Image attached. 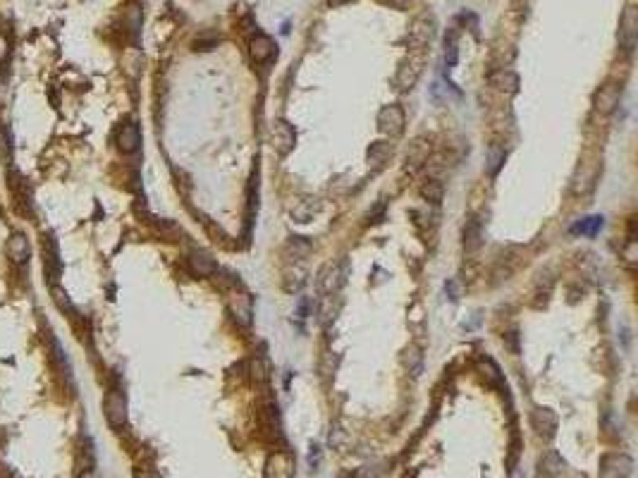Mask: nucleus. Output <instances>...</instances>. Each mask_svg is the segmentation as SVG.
Here are the masks:
<instances>
[{"label":"nucleus","instance_id":"40","mask_svg":"<svg viewBox=\"0 0 638 478\" xmlns=\"http://www.w3.org/2000/svg\"><path fill=\"white\" fill-rule=\"evenodd\" d=\"M380 3L390 5V8H394V10H407L411 0H380Z\"/></svg>","mask_w":638,"mask_h":478},{"label":"nucleus","instance_id":"34","mask_svg":"<svg viewBox=\"0 0 638 478\" xmlns=\"http://www.w3.org/2000/svg\"><path fill=\"white\" fill-rule=\"evenodd\" d=\"M0 161L5 165H10V161H13V137H10V130L5 125H0Z\"/></svg>","mask_w":638,"mask_h":478},{"label":"nucleus","instance_id":"30","mask_svg":"<svg viewBox=\"0 0 638 478\" xmlns=\"http://www.w3.org/2000/svg\"><path fill=\"white\" fill-rule=\"evenodd\" d=\"M318 211H321L318 199H304V201H299V206L292 211V218L297 220V223H309Z\"/></svg>","mask_w":638,"mask_h":478},{"label":"nucleus","instance_id":"19","mask_svg":"<svg viewBox=\"0 0 638 478\" xmlns=\"http://www.w3.org/2000/svg\"><path fill=\"white\" fill-rule=\"evenodd\" d=\"M48 352H50V359H53L57 376H60L65 383H72V366H69V359L65 357V349H62V345L55 340V337H48Z\"/></svg>","mask_w":638,"mask_h":478},{"label":"nucleus","instance_id":"2","mask_svg":"<svg viewBox=\"0 0 638 478\" xmlns=\"http://www.w3.org/2000/svg\"><path fill=\"white\" fill-rule=\"evenodd\" d=\"M225 294H228V308H230V316L235 318V323L240 325V328H249V325L254 323L251 294H249L247 289H242L240 280H237L235 285H230V287L225 289Z\"/></svg>","mask_w":638,"mask_h":478},{"label":"nucleus","instance_id":"4","mask_svg":"<svg viewBox=\"0 0 638 478\" xmlns=\"http://www.w3.org/2000/svg\"><path fill=\"white\" fill-rule=\"evenodd\" d=\"M103 416L110 428H123L127 423V395L120 388H110L103 397Z\"/></svg>","mask_w":638,"mask_h":478},{"label":"nucleus","instance_id":"43","mask_svg":"<svg viewBox=\"0 0 638 478\" xmlns=\"http://www.w3.org/2000/svg\"><path fill=\"white\" fill-rule=\"evenodd\" d=\"M79 478H96V476H94V471L91 469H84L82 474H79Z\"/></svg>","mask_w":638,"mask_h":478},{"label":"nucleus","instance_id":"26","mask_svg":"<svg viewBox=\"0 0 638 478\" xmlns=\"http://www.w3.org/2000/svg\"><path fill=\"white\" fill-rule=\"evenodd\" d=\"M490 84L495 86L497 91H504V93H516L519 91V77H516L514 72H509V69H500V72H495L490 77Z\"/></svg>","mask_w":638,"mask_h":478},{"label":"nucleus","instance_id":"23","mask_svg":"<svg viewBox=\"0 0 638 478\" xmlns=\"http://www.w3.org/2000/svg\"><path fill=\"white\" fill-rule=\"evenodd\" d=\"M304 285H306V268L301 264H287L285 271H282V287L294 294Z\"/></svg>","mask_w":638,"mask_h":478},{"label":"nucleus","instance_id":"7","mask_svg":"<svg viewBox=\"0 0 638 478\" xmlns=\"http://www.w3.org/2000/svg\"><path fill=\"white\" fill-rule=\"evenodd\" d=\"M347 282V261H335L328 264L318 275V287L323 294H340V289Z\"/></svg>","mask_w":638,"mask_h":478},{"label":"nucleus","instance_id":"20","mask_svg":"<svg viewBox=\"0 0 638 478\" xmlns=\"http://www.w3.org/2000/svg\"><path fill=\"white\" fill-rule=\"evenodd\" d=\"M313 252L311 242L306 237H289V242L285 244V252L282 256L287 259V264H301L304 259H309V254Z\"/></svg>","mask_w":638,"mask_h":478},{"label":"nucleus","instance_id":"27","mask_svg":"<svg viewBox=\"0 0 638 478\" xmlns=\"http://www.w3.org/2000/svg\"><path fill=\"white\" fill-rule=\"evenodd\" d=\"M428 153H431V144H426L423 139H416V142L409 146L407 168H411V170H416V168L423 165V163L428 161Z\"/></svg>","mask_w":638,"mask_h":478},{"label":"nucleus","instance_id":"28","mask_svg":"<svg viewBox=\"0 0 638 478\" xmlns=\"http://www.w3.org/2000/svg\"><path fill=\"white\" fill-rule=\"evenodd\" d=\"M457 57H459V32L450 29L448 36H445V67L448 69L455 67Z\"/></svg>","mask_w":638,"mask_h":478},{"label":"nucleus","instance_id":"24","mask_svg":"<svg viewBox=\"0 0 638 478\" xmlns=\"http://www.w3.org/2000/svg\"><path fill=\"white\" fill-rule=\"evenodd\" d=\"M462 237H464V249L466 252H476L483 244V225H480V220L469 218L466 225H464Z\"/></svg>","mask_w":638,"mask_h":478},{"label":"nucleus","instance_id":"13","mask_svg":"<svg viewBox=\"0 0 638 478\" xmlns=\"http://www.w3.org/2000/svg\"><path fill=\"white\" fill-rule=\"evenodd\" d=\"M275 55H277V46L270 36L256 34V36L249 39V57H251L256 65H265V62H270Z\"/></svg>","mask_w":638,"mask_h":478},{"label":"nucleus","instance_id":"25","mask_svg":"<svg viewBox=\"0 0 638 478\" xmlns=\"http://www.w3.org/2000/svg\"><path fill=\"white\" fill-rule=\"evenodd\" d=\"M342 308V299L340 294H323L321 304H318V316H321V323L323 325H330L335 318H338Z\"/></svg>","mask_w":638,"mask_h":478},{"label":"nucleus","instance_id":"15","mask_svg":"<svg viewBox=\"0 0 638 478\" xmlns=\"http://www.w3.org/2000/svg\"><path fill=\"white\" fill-rule=\"evenodd\" d=\"M115 144L123 153H137L139 146H141V132L134 122H123L118 127V134H115Z\"/></svg>","mask_w":638,"mask_h":478},{"label":"nucleus","instance_id":"9","mask_svg":"<svg viewBox=\"0 0 638 478\" xmlns=\"http://www.w3.org/2000/svg\"><path fill=\"white\" fill-rule=\"evenodd\" d=\"M270 146L277 156H289L297 146V132L287 120H277L270 130Z\"/></svg>","mask_w":638,"mask_h":478},{"label":"nucleus","instance_id":"5","mask_svg":"<svg viewBox=\"0 0 638 478\" xmlns=\"http://www.w3.org/2000/svg\"><path fill=\"white\" fill-rule=\"evenodd\" d=\"M435 34H438V20L431 13H423L409 27V46L411 48H428Z\"/></svg>","mask_w":638,"mask_h":478},{"label":"nucleus","instance_id":"10","mask_svg":"<svg viewBox=\"0 0 638 478\" xmlns=\"http://www.w3.org/2000/svg\"><path fill=\"white\" fill-rule=\"evenodd\" d=\"M43 247V271L48 278V285H55V280L60 278V249H57V239L50 235H43L41 239Z\"/></svg>","mask_w":638,"mask_h":478},{"label":"nucleus","instance_id":"35","mask_svg":"<svg viewBox=\"0 0 638 478\" xmlns=\"http://www.w3.org/2000/svg\"><path fill=\"white\" fill-rule=\"evenodd\" d=\"M502 163H504V149L500 146V144H492V146L488 149V172L497 175V170L502 168Z\"/></svg>","mask_w":638,"mask_h":478},{"label":"nucleus","instance_id":"38","mask_svg":"<svg viewBox=\"0 0 638 478\" xmlns=\"http://www.w3.org/2000/svg\"><path fill=\"white\" fill-rule=\"evenodd\" d=\"M218 41H220V36L218 34H201L199 39L194 41V50H211V48H216L218 46Z\"/></svg>","mask_w":638,"mask_h":478},{"label":"nucleus","instance_id":"41","mask_svg":"<svg viewBox=\"0 0 638 478\" xmlns=\"http://www.w3.org/2000/svg\"><path fill=\"white\" fill-rule=\"evenodd\" d=\"M137 478H160V476L155 474L153 469H139L137 471Z\"/></svg>","mask_w":638,"mask_h":478},{"label":"nucleus","instance_id":"18","mask_svg":"<svg viewBox=\"0 0 638 478\" xmlns=\"http://www.w3.org/2000/svg\"><path fill=\"white\" fill-rule=\"evenodd\" d=\"M392 153H394L392 144H387V142H375V144H370L368 151H366L368 168H370L373 172H380L382 168H385L387 163L392 161Z\"/></svg>","mask_w":638,"mask_h":478},{"label":"nucleus","instance_id":"29","mask_svg":"<svg viewBox=\"0 0 638 478\" xmlns=\"http://www.w3.org/2000/svg\"><path fill=\"white\" fill-rule=\"evenodd\" d=\"M402 361H404V366H407V371L411 373V376H414V378L421 376V371H423V352H421V347L409 345L407 349H404Z\"/></svg>","mask_w":638,"mask_h":478},{"label":"nucleus","instance_id":"1","mask_svg":"<svg viewBox=\"0 0 638 478\" xmlns=\"http://www.w3.org/2000/svg\"><path fill=\"white\" fill-rule=\"evenodd\" d=\"M428 48H409V55L399 62L397 74H394V89L397 91H411L416 86V81L421 79L423 67H426Z\"/></svg>","mask_w":638,"mask_h":478},{"label":"nucleus","instance_id":"36","mask_svg":"<svg viewBox=\"0 0 638 478\" xmlns=\"http://www.w3.org/2000/svg\"><path fill=\"white\" fill-rule=\"evenodd\" d=\"M251 378L256 383H268V378H270V366H268V361L265 359H254L251 361Z\"/></svg>","mask_w":638,"mask_h":478},{"label":"nucleus","instance_id":"3","mask_svg":"<svg viewBox=\"0 0 638 478\" xmlns=\"http://www.w3.org/2000/svg\"><path fill=\"white\" fill-rule=\"evenodd\" d=\"M375 122H378L380 134H385V137H390V139H397V137H402L404 130H407V113H404L402 106L390 103V106L380 108Z\"/></svg>","mask_w":638,"mask_h":478},{"label":"nucleus","instance_id":"31","mask_svg":"<svg viewBox=\"0 0 638 478\" xmlns=\"http://www.w3.org/2000/svg\"><path fill=\"white\" fill-rule=\"evenodd\" d=\"M600 230H602V218H600V215H593V218H583L581 223H576V225L571 227L574 235H585V237H595Z\"/></svg>","mask_w":638,"mask_h":478},{"label":"nucleus","instance_id":"12","mask_svg":"<svg viewBox=\"0 0 638 478\" xmlns=\"http://www.w3.org/2000/svg\"><path fill=\"white\" fill-rule=\"evenodd\" d=\"M263 478H294V457L289 452H272L265 459Z\"/></svg>","mask_w":638,"mask_h":478},{"label":"nucleus","instance_id":"39","mask_svg":"<svg viewBox=\"0 0 638 478\" xmlns=\"http://www.w3.org/2000/svg\"><path fill=\"white\" fill-rule=\"evenodd\" d=\"M8 57H10V39H8V34L0 32V65H3Z\"/></svg>","mask_w":638,"mask_h":478},{"label":"nucleus","instance_id":"11","mask_svg":"<svg viewBox=\"0 0 638 478\" xmlns=\"http://www.w3.org/2000/svg\"><path fill=\"white\" fill-rule=\"evenodd\" d=\"M187 268L196 278H211L218 273V261L204 249H191L187 254Z\"/></svg>","mask_w":638,"mask_h":478},{"label":"nucleus","instance_id":"42","mask_svg":"<svg viewBox=\"0 0 638 478\" xmlns=\"http://www.w3.org/2000/svg\"><path fill=\"white\" fill-rule=\"evenodd\" d=\"M349 0H328V5L330 8H342V5H347Z\"/></svg>","mask_w":638,"mask_h":478},{"label":"nucleus","instance_id":"21","mask_svg":"<svg viewBox=\"0 0 638 478\" xmlns=\"http://www.w3.org/2000/svg\"><path fill=\"white\" fill-rule=\"evenodd\" d=\"M564 476V462L555 450L545 452V457H541L538 462V478H562Z\"/></svg>","mask_w":638,"mask_h":478},{"label":"nucleus","instance_id":"33","mask_svg":"<svg viewBox=\"0 0 638 478\" xmlns=\"http://www.w3.org/2000/svg\"><path fill=\"white\" fill-rule=\"evenodd\" d=\"M478 371L483 373V381L488 383V385H500L502 383V373H500V369H497V364L492 359H480Z\"/></svg>","mask_w":638,"mask_h":478},{"label":"nucleus","instance_id":"32","mask_svg":"<svg viewBox=\"0 0 638 478\" xmlns=\"http://www.w3.org/2000/svg\"><path fill=\"white\" fill-rule=\"evenodd\" d=\"M421 196L426 201H431V203H440V201H443V196H445L443 182H440V179H426V182H423V186H421Z\"/></svg>","mask_w":638,"mask_h":478},{"label":"nucleus","instance_id":"17","mask_svg":"<svg viewBox=\"0 0 638 478\" xmlns=\"http://www.w3.org/2000/svg\"><path fill=\"white\" fill-rule=\"evenodd\" d=\"M619 98H622V86L619 84H605V86L597 89L595 98H593V106H595L597 113L610 115L612 110L619 106Z\"/></svg>","mask_w":638,"mask_h":478},{"label":"nucleus","instance_id":"14","mask_svg":"<svg viewBox=\"0 0 638 478\" xmlns=\"http://www.w3.org/2000/svg\"><path fill=\"white\" fill-rule=\"evenodd\" d=\"M5 256L13 264H27L32 259V242L27 239L25 232H13L5 242Z\"/></svg>","mask_w":638,"mask_h":478},{"label":"nucleus","instance_id":"6","mask_svg":"<svg viewBox=\"0 0 638 478\" xmlns=\"http://www.w3.org/2000/svg\"><path fill=\"white\" fill-rule=\"evenodd\" d=\"M634 474V459L624 452H610L600 459L597 478H629Z\"/></svg>","mask_w":638,"mask_h":478},{"label":"nucleus","instance_id":"16","mask_svg":"<svg viewBox=\"0 0 638 478\" xmlns=\"http://www.w3.org/2000/svg\"><path fill=\"white\" fill-rule=\"evenodd\" d=\"M531 425L541 438H553L557 430V414L548 407H536L531 414Z\"/></svg>","mask_w":638,"mask_h":478},{"label":"nucleus","instance_id":"8","mask_svg":"<svg viewBox=\"0 0 638 478\" xmlns=\"http://www.w3.org/2000/svg\"><path fill=\"white\" fill-rule=\"evenodd\" d=\"M617 41L622 46L624 53H631L638 43V10L634 5L622 13V20H619V32H617Z\"/></svg>","mask_w":638,"mask_h":478},{"label":"nucleus","instance_id":"37","mask_svg":"<svg viewBox=\"0 0 638 478\" xmlns=\"http://www.w3.org/2000/svg\"><path fill=\"white\" fill-rule=\"evenodd\" d=\"M155 230H158L160 235L167 237V239L182 235V230H179V227H177L175 223H172V220H165V218H158V220H155Z\"/></svg>","mask_w":638,"mask_h":478},{"label":"nucleus","instance_id":"22","mask_svg":"<svg viewBox=\"0 0 638 478\" xmlns=\"http://www.w3.org/2000/svg\"><path fill=\"white\" fill-rule=\"evenodd\" d=\"M141 22L144 15L139 5H127L123 10V29L132 41H139V36H141Z\"/></svg>","mask_w":638,"mask_h":478}]
</instances>
